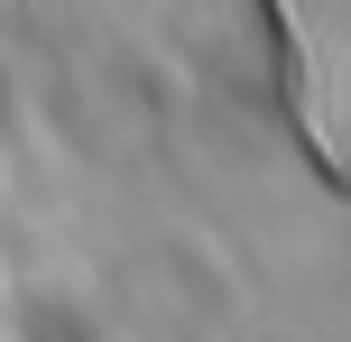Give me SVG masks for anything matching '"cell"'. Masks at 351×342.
I'll use <instances>...</instances> for the list:
<instances>
[{"instance_id":"6da1fadb","label":"cell","mask_w":351,"mask_h":342,"mask_svg":"<svg viewBox=\"0 0 351 342\" xmlns=\"http://www.w3.org/2000/svg\"><path fill=\"white\" fill-rule=\"evenodd\" d=\"M259 19H268V47H278V74H287V111H296V130L315 139V84H305V47H296V10L287 0H259ZM324 158V148H315ZM333 176V167H324Z\"/></svg>"}]
</instances>
